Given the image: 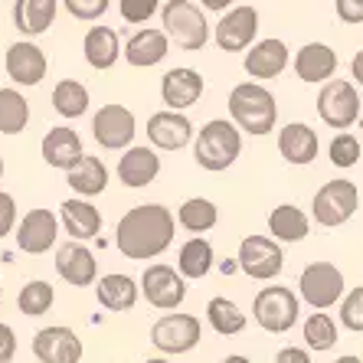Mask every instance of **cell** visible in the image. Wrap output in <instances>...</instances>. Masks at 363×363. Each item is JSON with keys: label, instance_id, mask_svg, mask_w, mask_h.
Returning a JSON list of instances; mask_svg holds the SVG:
<instances>
[{"label": "cell", "instance_id": "681fc988", "mask_svg": "<svg viewBox=\"0 0 363 363\" xmlns=\"http://www.w3.org/2000/svg\"><path fill=\"white\" fill-rule=\"evenodd\" d=\"M334 363H363V360H360V357H354V354H344V357H337Z\"/></svg>", "mask_w": 363, "mask_h": 363}, {"label": "cell", "instance_id": "836d02e7", "mask_svg": "<svg viewBox=\"0 0 363 363\" xmlns=\"http://www.w3.org/2000/svg\"><path fill=\"white\" fill-rule=\"evenodd\" d=\"M30 121V101L17 89H0V135H20Z\"/></svg>", "mask_w": 363, "mask_h": 363}, {"label": "cell", "instance_id": "9c48e42d", "mask_svg": "<svg viewBox=\"0 0 363 363\" xmlns=\"http://www.w3.org/2000/svg\"><path fill=\"white\" fill-rule=\"evenodd\" d=\"M203 337V328H200V318L194 314H164L161 321H154L151 328V344L161 350V354H190Z\"/></svg>", "mask_w": 363, "mask_h": 363}, {"label": "cell", "instance_id": "8992f818", "mask_svg": "<svg viewBox=\"0 0 363 363\" xmlns=\"http://www.w3.org/2000/svg\"><path fill=\"white\" fill-rule=\"evenodd\" d=\"M304 304H311L318 311H328L330 304L344 301V272L330 262H311L298 279Z\"/></svg>", "mask_w": 363, "mask_h": 363}, {"label": "cell", "instance_id": "83f0119b", "mask_svg": "<svg viewBox=\"0 0 363 363\" xmlns=\"http://www.w3.org/2000/svg\"><path fill=\"white\" fill-rule=\"evenodd\" d=\"M82 52H85V62L92 69H111L115 62H118V52H121V46H118V33L111 30V26H101V23H95L89 33H85V43H82Z\"/></svg>", "mask_w": 363, "mask_h": 363}, {"label": "cell", "instance_id": "f35d334b", "mask_svg": "<svg viewBox=\"0 0 363 363\" xmlns=\"http://www.w3.org/2000/svg\"><path fill=\"white\" fill-rule=\"evenodd\" d=\"M330 164L334 167H340V170H347V167H354L357 161H360V141H357L354 135H347V131H340L334 141H330Z\"/></svg>", "mask_w": 363, "mask_h": 363}, {"label": "cell", "instance_id": "1f68e13d", "mask_svg": "<svg viewBox=\"0 0 363 363\" xmlns=\"http://www.w3.org/2000/svg\"><path fill=\"white\" fill-rule=\"evenodd\" d=\"M213 269V245L206 242L203 236H194L190 242L180 245V255H177V272L184 279H206Z\"/></svg>", "mask_w": 363, "mask_h": 363}, {"label": "cell", "instance_id": "b9f144b4", "mask_svg": "<svg viewBox=\"0 0 363 363\" xmlns=\"http://www.w3.org/2000/svg\"><path fill=\"white\" fill-rule=\"evenodd\" d=\"M121 17L128 20V23H147V20L157 13V7H161V0H121Z\"/></svg>", "mask_w": 363, "mask_h": 363}, {"label": "cell", "instance_id": "7bdbcfd3", "mask_svg": "<svg viewBox=\"0 0 363 363\" xmlns=\"http://www.w3.org/2000/svg\"><path fill=\"white\" fill-rule=\"evenodd\" d=\"M13 223H17V203H13V196L10 194L0 190V239L13 229Z\"/></svg>", "mask_w": 363, "mask_h": 363}, {"label": "cell", "instance_id": "5b68a950", "mask_svg": "<svg viewBox=\"0 0 363 363\" xmlns=\"http://www.w3.org/2000/svg\"><path fill=\"white\" fill-rule=\"evenodd\" d=\"M252 318L269 334H285L298 324V295L285 285L262 288L252 301Z\"/></svg>", "mask_w": 363, "mask_h": 363}, {"label": "cell", "instance_id": "d4e9b609", "mask_svg": "<svg viewBox=\"0 0 363 363\" xmlns=\"http://www.w3.org/2000/svg\"><path fill=\"white\" fill-rule=\"evenodd\" d=\"M318 147H321V144H318L314 128L301 125V121H291V125H285L279 131V154L288 164H298V167L311 164L314 157H318Z\"/></svg>", "mask_w": 363, "mask_h": 363}, {"label": "cell", "instance_id": "7402d4cb", "mask_svg": "<svg viewBox=\"0 0 363 363\" xmlns=\"http://www.w3.org/2000/svg\"><path fill=\"white\" fill-rule=\"evenodd\" d=\"M167 52H170L167 33H164V30H154V26L138 30V33L125 43V60H128V66H135V69L157 66V62H164Z\"/></svg>", "mask_w": 363, "mask_h": 363}, {"label": "cell", "instance_id": "7a4b0ae2", "mask_svg": "<svg viewBox=\"0 0 363 363\" xmlns=\"http://www.w3.org/2000/svg\"><path fill=\"white\" fill-rule=\"evenodd\" d=\"M229 115L236 121V128L249 131V135L262 138L275 128L279 118V105H275V95L259 82H242L229 92Z\"/></svg>", "mask_w": 363, "mask_h": 363}, {"label": "cell", "instance_id": "ab89813d", "mask_svg": "<svg viewBox=\"0 0 363 363\" xmlns=\"http://www.w3.org/2000/svg\"><path fill=\"white\" fill-rule=\"evenodd\" d=\"M340 324L354 334H363V285H357L354 291H347L340 301Z\"/></svg>", "mask_w": 363, "mask_h": 363}, {"label": "cell", "instance_id": "4316f807", "mask_svg": "<svg viewBox=\"0 0 363 363\" xmlns=\"http://www.w3.org/2000/svg\"><path fill=\"white\" fill-rule=\"evenodd\" d=\"M95 295H99V304L105 311H131L138 304V285L131 275H121V272H111L95 285Z\"/></svg>", "mask_w": 363, "mask_h": 363}, {"label": "cell", "instance_id": "c3c4849f", "mask_svg": "<svg viewBox=\"0 0 363 363\" xmlns=\"http://www.w3.org/2000/svg\"><path fill=\"white\" fill-rule=\"evenodd\" d=\"M200 4H203L206 10H216V13H223V10H226L233 0H200Z\"/></svg>", "mask_w": 363, "mask_h": 363}, {"label": "cell", "instance_id": "603a6c76", "mask_svg": "<svg viewBox=\"0 0 363 363\" xmlns=\"http://www.w3.org/2000/svg\"><path fill=\"white\" fill-rule=\"evenodd\" d=\"M295 72L301 82H330V76L337 72V52L328 43H308L295 56Z\"/></svg>", "mask_w": 363, "mask_h": 363}, {"label": "cell", "instance_id": "60d3db41", "mask_svg": "<svg viewBox=\"0 0 363 363\" xmlns=\"http://www.w3.org/2000/svg\"><path fill=\"white\" fill-rule=\"evenodd\" d=\"M66 4V10L72 13L76 20H99V17H105L108 13V7H111V0H62Z\"/></svg>", "mask_w": 363, "mask_h": 363}, {"label": "cell", "instance_id": "ac0fdd59", "mask_svg": "<svg viewBox=\"0 0 363 363\" xmlns=\"http://www.w3.org/2000/svg\"><path fill=\"white\" fill-rule=\"evenodd\" d=\"M203 95V76L190 66L170 69L161 79V99L167 105V111H184L190 105H196Z\"/></svg>", "mask_w": 363, "mask_h": 363}, {"label": "cell", "instance_id": "6da1fadb", "mask_svg": "<svg viewBox=\"0 0 363 363\" xmlns=\"http://www.w3.org/2000/svg\"><path fill=\"white\" fill-rule=\"evenodd\" d=\"M170 242H174V213L161 203L131 206L115 229V245L131 262L157 259Z\"/></svg>", "mask_w": 363, "mask_h": 363}, {"label": "cell", "instance_id": "d6986e66", "mask_svg": "<svg viewBox=\"0 0 363 363\" xmlns=\"http://www.w3.org/2000/svg\"><path fill=\"white\" fill-rule=\"evenodd\" d=\"M56 272L72 288H89L95 285V275H99V259L82 242H66L56 252Z\"/></svg>", "mask_w": 363, "mask_h": 363}, {"label": "cell", "instance_id": "7dc6e473", "mask_svg": "<svg viewBox=\"0 0 363 363\" xmlns=\"http://www.w3.org/2000/svg\"><path fill=\"white\" fill-rule=\"evenodd\" d=\"M350 72H354L357 85H363V50L354 56V62H350Z\"/></svg>", "mask_w": 363, "mask_h": 363}, {"label": "cell", "instance_id": "ba28073f", "mask_svg": "<svg viewBox=\"0 0 363 363\" xmlns=\"http://www.w3.org/2000/svg\"><path fill=\"white\" fill-rule=\"evenodd\" d=\"M236 265L255 281H272L275 275H281L285 269V255H281V245L269 236H245L239 242V255Z\"/></svg>", "mask_w": 363, "mask_h": 363}, {"label": "cell", "instance_id": "ffe728a7", "mask_svg": "<svg viewBox=\"0 0 363 363\" xmlns=\"http://www.w3.org/2000/svg\"><path fill=\"white\" fill-rule=\"evenodd\" d=\"M82 157H85L82 138H79L72 128L62 125V128H50V131H46V138H43V161L50 164V167L69 174Z\"/></svg>", "mask_w": 363, "mask_h": 363}, {"label": "cell", "instance_id": "4fadbf2b", "mask_svg": "<svg viewBox=\"0 0 363 363\" xmlns=\"http://www.w3.org/2000/svg\"><path fill=\"white\" fill-rule=\"evenodd\" d=\"M33 357L40 363H79L82 360V340L72 328L52 324L33 334Z\"/></svg>", "mask_w": 363, "mask_h": 363}, {"label": "cell", "instance_id": "f5cc1de1", "mask_svg": "<svg viewBox=\"0 0 363 363\" xmlns=\"http://www.w3.org/2000/svg\"><path fill=\"white\" fill-rule=\"evenodd\" d=\"M0 180H4V157H0Z\"/></svg>", "mask_w": 363, "mask_h": 363}, {"label": "cell", "instance_id": "cb8c5ba5", "mask_svg": "<svg viewBox=\"0 0 363 363\" xmlns=\"http://www.w3.org/2000/svg\"><path fill=\"white\" fill-rule=\"evenodd\" d=\"M60 220L66 226V233L76 242H85V239H95L101 233V213L99 206H92L89 200H62L60 203Z\"/></svg>", "mask_w": 363, "mask_h": 363}, {"label": "cell", "instance_id": "e575fe53", "mask_svg": "<svg viewBox=\"0 0 363 363\" xmlns=\"http://www.w3.org/2000/svg\"><path fill=\"white\" fill-rule=\"evenodd\" d=\"M206 318H210V328L216 334H223V337H233V334L245 330V311L229 298H210Z\"/></svg>", "mask_w": 363, "mask_h": 363}, {"label": "cell", "instance_id": "bcb514c9", "mask_svg": "<svg viewBox=\"0 0 363 363\" xmlns=\"http://www.w3.org/2000/svg\"><path fill=\"white\" fill-rule=\"evenodd\" d=\"M275 363H311V354L304 347H281L275 354Z\"/></svg>", "mask_w": 363, "mask_h": 363}, {"label": "cell", "instance_id": "30bf717a", "mask_svg": "<svg viewBox=\"0 0 363 363\" xmlns=\"http://www.w3.org/2000/svg\"><path fill=\"white\" fill-rule=\"evenodd\" d=\"M135 131H138L135 115H131V108L118 105V101L101 105L92 118V138L105 151H128L131 141H135Z\"/></svg>", "mask_w": 363, "mask_h": 363}, {"label": "cell", "instance_id": "2e32d148", "mask_svg": "<svg viewBox=\"0 0 363 363\" xmlns=\"http://www.w3.org/2000/svg\"><path fill=\"white\" fill-rule=\"evenodd\" d=\"M60 236V220L50 210H30L17 226V249L26 255H43L56 245Z\"/></svg>", "mask_w": 363, "mask_h": 363}, {"label": "cell", "instance_id": "484cf974", "mask_svg": "<svg viewBox=\"0 0 363 363\" xmlns=\"http://www.w3.org/2000/svg\"><path fill=\"white\" fill-rule=\"evenodd\" d=\"M288 66V46L281 40H259L245 52V72L252 79H275Z\"/></svg>", "mask_w": 363, "mask_h": 363}, {"label": "cell", "instance_id": "ee69618b", "mask_svg": "<svg viewBox=\"0 0 363 363\" xmlns=\"http://www.w3.org/2000/svg\"><path fill=\"white\" fill-rule=\"evenodd\" d=\"M17 357V334L10 324L0 321V363H10Z\"/></svg>", "mask_w": 363, "mask_h": 363}, {"label": "cell", "instance_id": "3957f363", "mask_svg": "<svg viewBox=\"0 0 363 363\" xmlns=\"http://www.w3.org/2000/svg\"><path fill=\"white\" fill-rule=\"evenodd\" d=\"M239 154H242V135L226 118L206 121L194 141V161L203 170H210V174H220V170L233 167Z\"/></svg>", "mask_w": 363, "mask_h": 363}, {"label": "cell", "instance_id": "f1b7e54d", "mask_svg": "<svg viewBox=\"0 0 363 363\" xmlns=\"http://www.w3.org/2000/svg\"><path fill=\"white\" fill-rule=\"evenodd\" d=\"M56 20V0H17L13 4V26L26 36L46 33Z\"/></svg>", "mask_w": 363, "mask_h": 363}, {"label": "cell", "instance_id": "d590c367", "mask_svg": "<svg viewBox=\"0 0 363 363\" xmlns=\"http://www.w3.org/2000/svg\"><path fill=\"white\" fill-rule=\"evenodd\" d=\"M216 220H220L216 203L203 200V196H190V200L180 203V210H177V223L186 233H206V229L216 226Z\"/></svg>", "mask_w": 363, "mask_h": 363}, {"label": "cell", "instance_id": "44dd1931", "mask_svg": "<svg viewBox=\"0 0 363 363\" xmlns=\"http://www.w3.org/2000/svg\"><path fill=\"white\" fill-rule=\"evenodd\" d=\"M161 174V157L154 154V147L141 144V147H128L118 161V177L125 186L131 190H141V186L154 184Z\"/></svg>", "mask_w": 363, "mask_h": 363}, {"label": "cell", "instance_id": "8d00e7d4", "mask_svg": "<svg viewBox=\"0 0 363 363\" xmlns=\"http://www.w3.org/2000/svg\"><path fill=\"white\" fill-rule=\"evenodd\" d=\"M337 321L330 318L328 311H314L308 321H304V344H308V350H318V354H324V350H330V347L337 344Z\"/></svg>", "mask_w": 363, "mask_h": 363}, {"label": "cell", "instance_id": "f546056e", "mask_svg": "<svg viewBox=\"0 0 363 363\" xmlns=\"http://www.w3.org/2000/svg\"><path fill=\"white\" fill-rule=\"evenodd\" d=\"M66 184L76 190L82 200H89V196H99L105 186H108V167L95 157V154H85L82 161L76 164V167L66 174Z\"/></svg>", "mask_w": 363, "mask_h": 363}, {"label": "cell", "instance_id": "d6a6232c", "mask_svg": "<svg viewBox=\"0 0 363 363\" xmlns=\"http://www.w3.org/2000/svg\"><path fill=\"white\" fill-rule=\"evenodd\" d=\"M89 89H85L79 79H62V82H56V89H52V108L60 111L66 121L72 118H82L85 111H89Z\"/></svg>", "mask_w": 363, "mask_h": 363}, {"label": "cell", "instance_id": "816d5d0a", "mask_svg": "<svg viewBox=\"0 0 363 363\" xmlns=\"http://www.w3.org/2000/svg\"><path fill=\"white\" fill-rule=\"evenodd\" d=\"M144 363H170L167 357H151V360H144Z\"/></svg>", "mask_w": 363, "mask_h": 363}, {"label": "cell", "instance_id": "9a60e30c", "mask_svg": "<svg viewBox=\"0 0 363 363\" xmlns=\"http://www.w3.org/2000/svg\"><path fill=\"white\" fill-rule=\"evenodd\" d=\"M4 69H7V76L17 85H26V89H30V85H40L43 79H46L50 62H46V52H43L36 43L20 40L7 50V56H4Z\"/></svg>", "mask_w": 363, "mask_h": 363}, {"label": "cell", "instance_id": "74e56055", "mask_svg": "<svg viewBox=\"0 0 363 363\" xmlns=\"http://www.w3.org/2000/svg\"><path fill=\"white\" fill-rule=\"evenodd\" d=\"M56 301V291H52L50 281H26L17 295V308L26 314V318H36V314H46Z\"/></svg>", "mask_w": 363, "mask_h": 363}, {"label": "cell", "instance_id": "8fae6325", "mask_svg": "<svg viewBox=\"0 0 363 363\" xmlns=\"http://www.w3.org/2000/svg\"><path fill=\"white\" fill-rule=\"evenodd\" d=\"M318 115H321L324 125L330 128H350L360 118V95H357L354 82L347 79H330L328 85L318 95Z\"/></svg>", "mask_w": 363, "mask_h": 363}, {"label": "cell", "instance_id": "5bb4252c", "mask_svg": "<svg viewBox=\"0 0 363 363\" xmlns=\"http://www.w3.org/2000/svg\"><path fill=\"white\" fill-rule=\"evenodd\" d=\"M255 33H259V13L252 7H233L226 17L216 23V46L223 52H242L255 46Z\"/></svg>", "mask_w": 363, "mask_h": 363}, {"label": "cell", "instance_id": "e0dca14e", "mask_svg": "<svg viewBox=\"0 0 363 363\" xmlns=\"http://www.w3.org/2000/svg\"><path fill=\"white\" fill-rule=\"evenodd\" d=\"M147 138L157 151H180L194 141V125L184 111H157L147 118Z\"/></svg>", "mask_w": 363, "mask_h": 363}, {"label": "cell", "instance_id": "f6af8a7d", "mask_svg": "<svg viewBox=\"0 0 363 363\" xmlns=\"http://www.w3.org/2000/svg\"><path fill=\"white\" fill-rule=\"evenodd\" d=\"M337 17L344 23H363V0H337Z\"/></svg>", "mask_w": 363, "mask_h": 363}, {"label": "cell", "instance_id": "7c38bea8", "mask_svg": "<svg viewBox=\"0 0 363 363\" xmlns=\"http://www.w3.org/2000/svg\"><path fill=\"white\" fill-rule=\"evenodd\" d=\"M141 291H144V298H147V304L161 308V311H174L186 298V279L177 269L157 262V265H147V269H144Z\"/></svg>", "mask_w": 363, "mask_h": 363}, {"label": "cell", "instance_id": "4dcf8cb0", "mask_svg": "<svg viewBox=\"0 0 363 363\" xmlns=\"http://www.w3.org/2000/svg\"><path fill=\"white\" fill-rule=\"evenodd\" d=\"M269 233L275 236V242H301L311 233V223L298 206L281 203V206H275L269 213Z\"/></svg>", "mask_w": 363, "mask_h": 363}, {"label": "cell", "instance_id": "52a82bcc", "mask_svg": "<svg viewBox=\"0 0 363 363\" xmlns=\"http://www.w3.org/2000/svg\"><path fill=\"white\" fill-rule=\"evenodd\" d=\"M357 203H360V194H357V184L350 180H328V184L314 194V220L321 226L334 229V226H344L350 216L357 213Z\"/></svg>", "mask_w": 363, "mask_h": 363}, {"label": "cell", "instance_id": "277c9868", "mask_svg": "<svg viewBox=\"0 0 363 363\" xmlns=\"http://www.w3.org/2000/svg\"><path fill=\"white\" fill-rule=\"evenodd\" d=\"M161 23L167 40L184 52H200L210 40V23L196 4L190 0H167L161 7Z\"/></svg>", "mask_w": 363, "mask_h": 363}, {"label": "cell", "instance_id": "f907efd6", "mask_svg": "<svg viewBox=\"0 0 363 363\" xmlns=\"http://www.w3.org/2000/svg\"><path fill=\"white\" fill-rule=\"evenodd\" d=\"M220 363H252V360H245L242 354H233V357H226V360H220Z\"/></svg>", "mask_w": 363, "mask_h": 363}]
</instances>
